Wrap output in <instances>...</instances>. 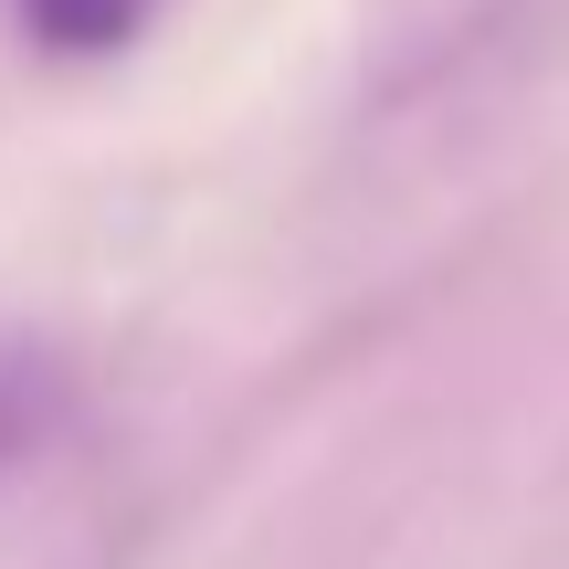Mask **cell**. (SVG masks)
I'll return each instance as SVG.
<instances>
[{
    "mask_svg": "<svg viewBox=\"0 0 569 569\" xmlns=\"http://www.w3.org/2000/svg\"><path fill=\"white\" fill-rule=\"evenodd\" d=\"M53 411H63V359L21 327H0V465H21L53 432Z\"/></svg>",
    "mask_w": 569,
    "mask_h": 569,
    "instance_id": "obj_2",
    "label": "cell"
},
{
    "mask_svg": "<svg viewBox=\"0 0 569 569\" xmlns=\"http://www.w3.org/2000/svg\"><path fill=\"white\" fill-rule=\"evenodd\" d=\"M169 11H180V0H0V21H11L42 63H117V53H138Z\"/></svg>",
    "mask_w": 569,
    "mask_h": 569,
    "instance_id": "obj_1",
    "label": "cell"
}]
</instances>
